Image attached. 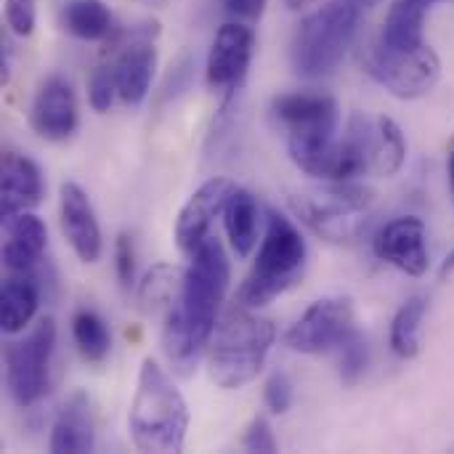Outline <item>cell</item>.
<instances>
[{
	"label": "cell",
	"mask_w": 454,
	"mask_h": 454,
	"mask_svg": "<svg viewBox=\"0 0 454 454\" xmlns=\"http://www.w3.org/2000/svg\"><path fill=\"white\" fill-rule=\"evenodd\" d=\"M231 269L218 237H205L192 253L178 303L165 314V351L170 362L186 367L197 362L215 330L218 306L229 290Z\"/></svg>",
	"instance_id": "6da1fadb"
},
{
	"label": "cell",
	"mask_w": 454,
	"mask_h": 454,
	"mask_svg": "<svg viewBox=\"0 0 454 454\" xmlns=\"http://www.w3.org/2000/svg\"><path fill=\"white\" fill-rule=\"evenodd\" d=\"M128 423L133 444L141 452L178 454L184 450L189 431V407L176 383L154 359L141 362Z\"/></svg>",
	"instance_id": "7a4b0ae2"
},
{
	"label": "cell",
	"mask_w": 454,
	"mask_h": 454,
	"mask_svg": "<svg viewBox=\"0 0 454 454\" xmlns=\"http://www.w3.org/2000/svg\"><path fill=\"white\" fill-rule=\"evenodd\" d=\"M306 239L290 218L269 210L266 237L247 279L237 293V303L245 309H261L277 295L287 293L306 269Z\"/></svg>",
	"instance_id": "3957f363"
},
{
	"label": "cell",
	"mask_w": 454,
	"mask_h": 454,
	"mask_svg": "<svg viewBox=\"0 0 454 454\" xmlns=\"http://www.w3.org/2000/svg\"><path fill=\"white\" fill-rule=\"evenodd\" d=\"M274 340L277 330L269 319L250 314L245 306L229 311L218 325L210 348V378L226 391L253 383L263 370Z\"/></svg>",
	"instance_id": "277c9868"
},
{
	"label": "cell",
	"mask_w": 454,
	"mask_h": 454,
	"mask_svg": "<svg viewBox=\"0 0 454 454\" xmlns=\"http://www.w3.org/2000/svg\"><path fill=\"white\" fill-rule=\"evenodd\" d=\"M364 8L356 0H330L311 11L293 37V67L301 77L330 74L351 48Z\"/></svg>",
	"instance_id": "5b68a950"
},
{
	"label": "cell",
	"mask_w": 454,
	"mask_h": 454,
	"mask_svg": "<svg viewBox=\"0 0 454 454\" xmlns=\"http://www.w3.org/2000/svg\"><path fill=\"white\" fill-rule=\"evenodd\" d=\"M375 194L364 186L340 184L325 192L301 194L293 200L301 221L327 242H351L364 229L372 213Z\"/></svg>",
	"instance_id": "8992f818"
},
{
	"label": "cell",
	"mask_w": 454,
	"mask_h": 454,
	"mask_svg": "<svg viewBox=\"0 0 454 454\" xmlns=\"http://www.w3.org/2000/svg\"><path fill=\"white\" fill-rule=\"evenodd\" d=\"M367 72L396 98H420L431 93L442 77V61L431 45L415 51H394L380 40L370 48Z\"/></svg>",
	"instance_id": "52a82bcc"
},
{
	"label": "cell",
	"mask_w": 454,
	"mask_h": 454,
	"mask_svg": "<svg viewBox=\"0 0 454 454\" xmlns=\"http://www.w3.org/2000/svg\"><path fill=\"white\" fill-rule=\"evenodd\" d=\"M56 346V325L51 317L5 348V386L19 407H32L48 388V370Z\"/></svg>",
	"instance_id": "ba28073f"
},
{
	"label": "cell",
	"mask_w": 454,
	"mask_h": 454,
	"mask_svg": "<svg viewBox=\"0 0 454 454\" xmlns=\"http://www.w3.org/2000/svg\"><path fill=\"white\" fill-rule=\"evenodd\" d=\"M157 35H160L157 21L133 27L128 40L120 43V51L112 61L117 93L130 106H138L149 96L157 69Z\"/></svg>",
	"instance_id": "9c48e42d"
},
{
	"label": "cell",
	"mask_w": 454,
	"mask_h": 454,
	"mask_svg": "<svg viewBox=\"0 0 454 454\" xmlns=\"http://www.w3.org/2000/svg\"><path fill=\"white\" fill-rule=\"evenodd\" d=\"M354 327V309L348 298L317 301L287 333V346L298 354H322L335 348Z\"/></svg>",
	"instance_id": "30bf717a"
},
{
	"label": "cell",
	"mask_w": 454,
	"mask_h": 454,
	"mask_svg": "<svg viewBox=\"0 0 454 454\" xmlns=\"http://www.w3.org/2000/svg\"><path fill=\"white\" fill-rule=\"evenodd\" d=\"M255 51V32L242 21L223 24L210 45L205 77L213 90H237L247 77L250 61Z\"/></svg>",
	"instance_id": "8fae6325"
},
{
	"label": "cell",
	"mask_w": 454,
	"mask_h": 454,
	"mask_svg": "<svg viewBox=\"0 0 454 454\" xmlns=\"http://www.w3.org/2000/svg\"><path fill=\"white\" fill-rule=\"evenodd\" d=\"M29 122H32V130L45 141L69 138L80 122L77 96H74L72 82L64 80L61 74H51L40 85V90L32 101Z\"/></svg>",
	"instance_id": "7c38bea8"
},
{
	"label": "cell",
	"mask_w": 454,
	"mask_h": 454,
	"mask_svg": "<svg viewBox=\"0 0 454 454\" xmlns=\"http://www.w3.org/2000/svg\"><path fill=\"white\" fill-rule=\"evenodd\" d=\"M234 189L237 186L229 178H210L186 200L176 221V242L184 253L192 255L202 245V239L210 237L213 221L226 210Z\"/></svg>",
	"instance_id": "4fadbf2b"
},
{
	"label": "cell",
	"mask_w": 454,
	"mask_h": 454,
	"mask_svg": "<svg viewBox=\"0 0 454 454\" xmlns=\"http://www.w3.org/2000/svg\"><path fill=\"white\" fill-rule=\"evenodd\" d=\"M375 255L410 277H423L428 271V247H426V223L415 215L394 218L386 223L375 242Z\"/></svg>",
	"instance_id": "5bb4252c"
},
{
	"label": "cell",
	"mask_w": 454,
	"mask_h": 454,
	"mask_svg": "<svg viewBox=\"0 0 454 454\" xmlns=\"http://www.w3.org/2000/svg\"><path fill=\"white\" fill-rule=\"evenodd\" d=\"M61 229L74 255L82 263H96L101 255V226L90 197L74 181L61 186Z\"/></svg>",
	"instance_id": "9a60e30c"
},
{
	"label": "cell",
	"mask_w": 454,
	"mask_h": 454,
	"mask_svg": "<svg viewBox=\"0 0 454 454\" xmlns=\"http://www.w3.org/2000/svg\"><path fill=\"white\" fill-rule=\"evenodd\" d=\"M45 186H43V173L40 168L19 152H5L0 162V210L3 221L27 213L43 202Z\"/></svg>",
	"instance_id": "2e32d148"
},
{
	"label": "cell",
	"mask_w": 454,
	"mask_h": 454,
	"mask_svg": "<svg viewBox=\"0 0 454 454\" xmlns=\"http://www.w3.org/2000/svg\"><path fill=\"white\" fill-rule=\"evenodd\" d=\"M96 447L93 412L90 399L82 391H74L64 407L59 410L51 428V452L53 454H85Z\"/></svg>",
	"instance_id": "e0dca14e"
},
{
	"label": "cell",
	"mask_w": 454,
	"mask_h": 454,
	"mask_svg": "<svg viewBox=\"0 0 454 454\" xmlns=\"http://www.w3.org/2000/svg\"><path fill=\"white\" fill-rule=\"evenodd\" d=\"M48 229L35 213H16L5 218V245L3 263L8 271H32L45 253Z\"/></svg>",
	"instance_id": "ac0fdd59"
},
{
	"label": "cell",
	"mask_w": 454,
	"mask_h": 454,
	"mask_svg": "<svg viewBox=\"0 0 454 454\" xmlns=\"http://www.w3.org/2000/svg\"><path fill=\"white\" fill-rule=\"evenodd\" d=\"M434 3H439V0H394L391 11L386 16V24H383L380 43L394 51H415V48L426 45L423 24H426V16Z\"/></svg>",
	"instance_id": "d6986e66"
},
{
	"label": "cell",
	"mask_w": 454,
	"mask_h": 454,
	"mask_svg": "<svg viewBox=\"0 0 454 454\" xmlns=\"http://www.w3.org/2000/svg\"><path fill=\"white\" fill-rule=\"evenodd\" d=\"M3 333L13 335L24 330L40 306V282L32 271H11L3 282Z\"/></svg>",
	"instance_id": "ffe728a7"
},
{
	"label": "cell",
	"mask_w": 454,
	"mask_h": 454,
	"mask_svg": "<svg viewBox=\"0 0 454 454\" xmlns=\"http://www.w3.org/2000/svg\"><path fill=\"white\" fill-rule=\"evenodd\" d=\"M223 223H226V234L237 258H247L258 242V226H261V205L255 194L237 186L226 202Z\"/></svg>",
	"instance_id": "44dd1931"
},
{
	"label": "cell",
	"mask_w": 454,
	"mask_h": 454,
	"mask_svg": "<svg viewBox=\"0 0 454 454\" xmlns=\"http://www.w3.org/2000/svg\"><path fill=\"white\" fill-rule=\"evenodd\" d=\"M61 27L77 40H104L114 29L112 11L104 0H67L61 5Z\"/></svg>",
	"instance_id": "7402d4cb"
},
{
	"label": "cell",
	"mask_w": 454,
	"mask_h": 454,
	"mask_svg": "<svg viewBox=\"0 0 454 454\" xmlns=\"http://www.w3.org/2000/svg\"><path fill=\"white\" fill-rule=\"evenodd\" d=\"M181 290H184L181 269L170 263H157L138 287V309L149 317H157V314L165 317L178 303Z\"/></svg>",
	"instance_id": "603a6c76"
},
{
	"label": "cell",
	"mask_w": 454,
	"mask_h": 454,
	"mask_svg": "<svg viewBox=\"0 0 454 454\" xmlns=\"http://www.w3.org/2000/svg\"><path fill=\"white\" fill-rule=\"evenodd\" d=\"M428 301L423 295H412L391 322V348L402 359H412L420 351V325L426 319Z\"/></svg>",
	"instance_id": "cb8c5ba5"
},
{
	"label": "cell",
	"mask_w": 454,
	"mask_h": 454,
	"mask_svg": "<svg viewBox=\"0 0 454 454\" xmlns=\"http://www.w3.org/2000/svg\"><path fill=\"white\" fill-rule=\"evenodd\" d=\"M407 160V141L402 128L391 117L375 120V138H372V170L380 176H396Z\"/></svg>",
	"instance_id": "d4e9b609"
},
{
	"label": "cell",
	"mask_w": 454,
	"mask_h": 454,
	"mask_svg": "<svg viewBox=\"0 0 454 454\" xmlns=\"http://www.w3.org/2000/svg\"><path fill=\"white\" fill-rule=\"evenodd\" d=\"M72 338L77 351L88 359V362H104L109 356L112 348V335L106 322L90 311V309H80L72 317Z\"/></svg>",
	"instance_id": "484cf974"
},
{
	"label": "cell",
	"mask_w": 454,
	"mask_h": 454,
	"mask_svg": "<svg viewBox=\"0 0 454 454\" xmlns=\"http://www.w3.org/2000/svg\"><path fill=\"white\" fill-rule=\"evenodd\" d=\"M338 354H340V380L343 386H356L362 380V375L370 367V346L367 338L351 327L348 335L338 343Z\"/></svg>",
	"instance_id": "4316f807"
},
{
	"label": "cell",
	"mask_w": 454,
	"mask_h": 454,
	"mask_svg": "<svg viewBox=\"0 0 454 454\" xmlns=\"http://www.w3.org/2000/svg\"><path fill=\"white\" fill-rule=\"evenodd\" d=\"M117 93V80H114V69H112V61L104 64V67H96L90 80H88V101L96 112H106L112 106Z\"/></svg>",
	"instance_id": "83f0119b"
},
{
	"label": "cell",
	"mask_w": 454,
	"mask_h": 454,
	"mask_svg": "<svg viewBox=\"0 0 454 454\" xmlns=\"http://www.w3.org/2000/svg\"><path fill=\"white\" fill-rule=\"evenodd\" d=\"M37 8L35 0H5V24L13 35L27 37L35 32Z\"/></svg>",
	"instance_id": "f1b7e54d"
},
{
	"label": "cell",
	"mask_w": 454,
	"mask_h": 454,
	"mask_svg": "<svg viewBox=\"0 0 454 454\" xmlns=\"http://www.w3.org/2000/svg\"><path fill=\"white\" fill-rule=\"evenodd\" d=\"M266 407L274 412V415H285L293 402H295V391H293V380L285 375V372H274L266 383Z\"/></svg>",
	"instance_id": "f546056e"
},
{
	"label": "cell",
	"mask_w": 454,
	"mask_h": 454,
	"mask_svg": "<svg viewBox=\"0 0 454 454\" xmlns=\"http://www.w3.org/2000/svg\"><path fill=\"white\" fill-rule=\"evenodd\" d=\"M114 269H117V279L122 287L133 285L136 277V250H133V239L122 231L114 242Z\"/></svg>",
	"instance_id": "4dcf8cb0"
},
{
	"label": "cell",
	"mask_w": 454,
	"mask_h": 454,
	"mask_svg": "<svg viewBox=\"0 0 454 454\" xmlns=\"http://www.w3.org/2000/svg\"><path fill=\"white\" fill-rule=\"evenodd\" d=\"M242 447L247 452H277V439H274V431L269 426L266 418H255L242 439Z\"/></svg>",
	"instance_id": "1f68e13d"
},
{
	"label": "cell",
	"mask_w": 454,
	"mask_h": 454,
	"mask_svg": "<svg viewBox=\"0 0 454 454\" xmlns=\"http://www.w3.org/2000/svg\"><path fill=\"white\" fill-rule=\"evenodd\" d=\"M223 5L229 13H234L237 19H245V21H255L266 11V0H223Z\"/></svg>",
	"instance_id": "d6a6232c"
},
{
	"label": "cell",
	"mask_w": 454,
	"mask_h": 454,
	"mask_svg": "<svg viewBox=\"0 0 454 454\" xmlns=\"http://www.w3.org/2000/svg\"><path fill=\"white\" fill-rule=\"evenodd\" d=\"M11 61H13V45H11V37L3 35V48H0V82L3 85L11 82Z\"/></svg>",
	"instance_id": "836d02e7"
},
{
	"label": "cell",
	"mask_w": 454,
	"mask_h": 454,
	"mask_svg": "<svg viewBox=\"0 0 454 454\" xmlns=\"http://www.w3.org/2000/svg\"><path fill=\"white\" fill-rule=\"evenodd\" d=\"M454 274V250L450 253V258L444 261V266H442V277H452Z\"/></svg>",
	"instance_id": "e575fe53"
},
{
	"label": "cell",
	"mask_w": 454,
	"mask_h": 454,
	"mask_svg": "<svg viewBox=\"0 0 454 454\" xmlns=\"http://www.w3.org/2000/svg\"><path fill=\"white\" fill-rule=\"evenodd\" d=\"M314 0H285V5L290 8V11H301V8H306V5H311Z\"/></svg>",
	"instance_id": "d590c367"
},
{
	"label": "cell",
	"mask_w": 454,
	"mask_h": 454,
	"mask_svg": "<svg viewBox=\"0 0 454 454\" xmlns=\"http://www.w3.org/2000/svg\"><path fill=\"white\" fill-rule=\"evenodd\" d=\"M450 189H452V205H454V152L450 157Z\"/></svg>",
	"instance_id": "8d00e7d4"
}]
</instances>
